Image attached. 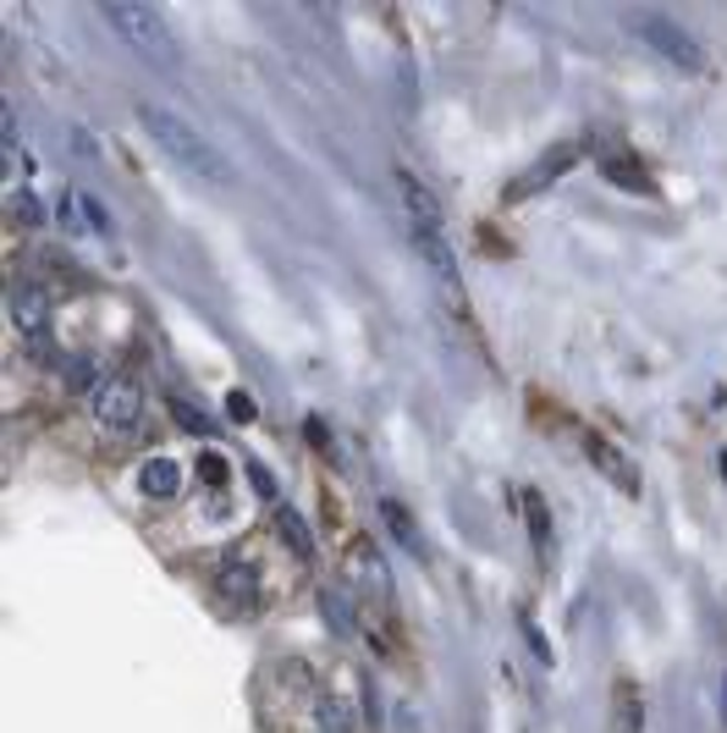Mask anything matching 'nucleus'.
<instances>
[{"label": "nucleus", "mask_w": 727, "mask_h": 733, "mask_svg": "<svg viewBox=\"0 0 727 733\" xmlns=\"http://www.w3.org/2000/svg\"><path fill=\"white\" fill-rule=\"evenodd\" d=\"M138 122H144V133L176 160L182 172H194V177H205V183H232V166L215 154V144H210L194 122H182V116L165 111V105H138Z\"/></svg>", "instance_id": "nucleus-1"}, {"label": "nucleus", "mask_w": 727, "mask_h": 733, "mask_svg": "<svg viewBox=\"0 0 727 733\" xmlns=\"http://www.w3.org/2000/svg\"><path fill=\"white\" fill-rule=\"evenodd\" d=\"M106 23L127 39V50L133 55H144L149 66H160V72H171L176 66V39H171V28L144 7V0H106Z\"/></svg>", "instance_id": "nucleus-2"}, {"label": "nucleus", "mask_w": 727, "mask_h": 733, "mask_svg": "<svg viewBox=\"0 0 727 733\" xmlns=\"http://www.w3.org/2000/svg\"><path fill=\"white\" fill-rule=\"evenodd\" d=\"M623 23H628V34H640V45H651L678 72H705V45L683 23H673L667 12H623Z\"/></svg>", "instance_id": "nucleus-3"}, {"label": "nucleus", "mask_w": 727, "mask_h": 733, "mask_svg": "<svg viewBox=\"0 0 727 733\" xmlns=\"http://www.w3.org/2000/svg\"><path fill=\"white\" fill-rule=\"evenodd\" d=\"M138 414H144V392H138V381L116 375V381H106V386L95 392V420H100L106 431H127V425H138Z\"/></svg>", "instance_id": "nucleus-4"}, {"label": "nucleus", "mask_w": 727, "mask_h": 733, "mask_svg": "<svg viewBox=\"0 0 727 733\" xmlns=\"http://www.w3.org/2000/svg\"><path fill=\"white\" fill-rule=\"evenodd\" d=\"M392 188H397V199H403V210H408V226L441 232V204H435V194L424 188V177H419V172L397 166V172H392Z\"/></svg>", "instance_id": "nucleus-5"}, {"label": "nucleus", "mask_w": 727, "mask_h": 733, "mask_svg": "<svg viewBox=\"0 0 727 733\" xmlns=\"http://www.w3.org/2000/svg\"><path fill=\"white\" fill-rule=\"evenodd\" d=\"M574 160H579V144H552V149H545L540 160H534V166L507 188V199H523V194H540V188H552L568 166H574Z\"/></svg>", "instance_id": "nucleus-6"}, {"label": "nucleus", "mask_w": 727, "mask_h": 733, "mask_svg": "<svg viewBox=\"0 0 727 733\" xmlns=\"http://www.w3.org/2000/svg\"><path fill=\"white\" fill-rule=\"evenodd\" d=\"M601 172L612 177V183H623V188H633V194H651V183H645V166L633 160V149L623 144V138H601Z\"/></svg>", "instance_id": "nucleus-7"}, {"label": "nucleus", "mask_w": 727, "mask_h": 733, "mask_svg": "<svg viewBox=\"0 0 727 733\" xmlns=\"http://www.w3.org/2000/svg\"><path fill=\"white\" fill-rule=\"evenodd\" d=\"M408 232H414V243H419V254L430 260V271H435V276L446 282V293H452V298L464 303V287H458V260H452L446 237H441V232H424V226H408Z\"/></svg>", "instance_id": "nucleus-8"}, {"label": "nucleus", "mask_w": 727, "mask_h": 733, "mask_svg": "<svg viewBox=\"0 0 727 733\" xmlns=\"http://www.w3.org/2000/svg\"><path fill=\"white\" fill-rule=\"evenodd\" d=\"M12 320H17V332L45 337L50 332V293L45 287H17L12 293Z\"/></svg>", "instance_id": "nucleus-9"}, {"label": "nucleus", "mask_w": 727, "mask_h": 733, "mask_svg": "<svg viewBox=\"0 0 727 733\" xmlns=\"http://www.w3.org/2000/svg\"><path fill=\"white\" fill-rule=\"evenodd\" d=\"M584 452H590V463H595V469H601L606 480H617V485H623L628 497H640V469H633V463H628V458H623L617 447H606L601 436H590V442H584Z\"/></svg>", "instance_id": "nucleus-10"}, {"label": "nucleus", "mask_w": 727, "mask_h": 733, "mask_svg": "<svg viewBox=\"0 0 727 733\" xmlns=\"http://www.w3.org/2000/svg\"><path fill=\"white\" fill-rule=\"evenodd\" d=\"M61 215H66V226L72 232H111V215H106V204L100 199H88V194H77V188H66L61 194Z\"/></svg>", "instance_id": "nucleus-11"}, {"label": "nucleus", "mask_w": 727, "mask_h": 733, "mask_svg": "<svg viewBox=\"0 0 727 733\" xmlns=\"http://www.w3.org/2000/svg\"><path fill=\"white\" fill-rule=\"evenodd\" d=\"M523 513H529V541H534V551H540V557H552L557 530H552V513H545V497L534 492V485H523Z\"/></svg>", "instance_id": "nucleus-12"}, {"label": "nucleus", "mask_w": 727, "mask_h": 733, "mask_svg": "<svg viewBox=\"0 0 727 733\" xmlns=\"http://www.w3.org/2000/svg\"><path fill=\"white\" fill-rule=\"evenodd\" d=\"M138 485H144V492L149 497H176L182 492V469H176V458H149L144 469H138Z\"/></svg>", "instance_id": "nucleus-13"}, {"label": "nucleus", "mask_w": 727, "mask_h": 733, "mask_svg": "<svg viewBox=\"0 0 727 733\" xmlns=\"http://www.w3.org/2000/svg\"><path fill=\"white\" fill-rule=\"evenodd\" d=\"M381 524L397 535V546L403 551H414V557H424V541H419V524H414V513L403 508V502H392V497H381Z\"/></svg>", "instance_id": "nucleus-14"}, {"label": "nucleus", "mask_w": 727, "mask_h": 733, "mask_svg": "<svg viewBox=\"0 0 727 733\" xmlns=\"http://www.w3.org/2000/svg\"><path fill=\"white\" fill-rule=\"evenodd\" d=\"M215 580H221V591H226L232 601H254V596H259V574H254L243 557H226Z\"/></svg>", "instance_id": "nucleus-15"}, {"label": "nucleus", "mask_w": 727, "mask_h": 733, "mask_svg": "<svg viewBox=\"0 0 727 733\" xmlns=\"http://www.w3.org/2000/svg\"><path fill=\"white\" fill-rule=\"evenodd\" d=\"M276 524H282V535H287V546H293V551H304V557L315 551V535H309V524H304L293 508H282V513H276Z\"/></svg>", "instance_id": "nucleus-16"}, {"label": "nucleus", "mask_w": 727, "mask_h": 733, "mask_svg": "<svg viewBox=\"0 0 727 733\" xmlns=\"http://www.w3.org/2000/svg\"><path fill=\"white\" fill-rule=\"evenodd\" d=\"M7 215H12L17 226H39V221H45V204H39L34 194H12V199H7Z\"/></svg>", "instance_id": "nucleus-17"}, {"label": "nucleus", "mask_w": 727, "mask_h": 733, "mask_svg": "<svg viewBox=\"0 0 727 733\" xmlns=\"http://www.w3.org/2000/svg\"><path fill=\"white\" fill-rule=\"evenodd\" d=\"M171 414H176L182 425H188V431H199V436L210 431V420H205V414L194 409V402H188V397H171Z\"/></svg>", "instance_id": "nucleus-18"}, {"label": "nucleus", "mask_w": 727, "mask_h": 733, "mask_svg": "<svg viewBox=\"0 0 727 733\" xmlns=\"http://www.w3.org/2000/svg\"><path fill=\"white\" fill-rule=\"evenodd\" d=\"M66 381H72V386H77V392H83V386H95V392H100V386H106V381H100V375H95V364H88V359H72V364H66Z\"/></svg>", "instance_id": "nucleus-19"}, {"label": "nucleus", "mask_w": 727, "mask_h": 733, "mask_svg": "<svg viewBox=\"0 0 727 733\" xmlns=\"http://www.w3.org/2000/svg\"><path fill=\"white\" fill-rule=\"evenodd\" d=\"M518 629H523V639H529V650H534V662H552V645H545V634L534 629V618H518Z\"/></svg>", "instance_id": "nucleus-20"}, {"label": "nucleus", "mask_w": 727, "mask_h": 733, "mask_svg": "<svg viewBox=\"0 0 727 733\" xmlns=\"http://www.w3.org/2000/svg\"><path fill=\"white\" fill-rule=\"evenodd\" d=\"M320 722H325L331 733H347V706H342V700H320Z\"/></svg>", "instance_id": "nucleus-21"}, {"label": "nucleus", "mask_w": 727, "mask_h": 733, "mask_svg": "<svg viewBox=\"0 0 727 733\" xmlns=\"http://www.w3.org/2000/svg\"><path fill=\"white\" fill-rule=\"evenodd\" d=\"M199 469H205V480H210V485H221V480H226V458H221V452H205V458H199Z\"/></svg>", "instance_id": "nucleus-22"}, {"label": "nucleus", "mask_w": 727, "mask_h": 733, "mask_svg": "<svg viewBox=\"0 0 727 733\" xmlns=\"http://www.w3.org/2000/svg\"><path fill=\"white\" fill-rule=\"evenodd\" d=\"M248 480H254V492H259V497H276V480H270V469L248 463Z\"/></svg>", "instance_id": "nucleus-23"}, {"label": "nucleus", "mask_w": 727, "mask_h": 733, "mask_svg": "<svg viewBox=\"0 0 727 733\" xmlns=\"http://www.w3.org/2000/svg\"><path fill=\"white\" fill-rule=\"evenodd\" d=\"M226 414L243 425V420H254V402H248V392H232V402H226Z\"/></svg>", "instance_id": "nucleus-24"}, {"label": "nucleus", "mask_w": 727, "mask_h": 733, "mask_svg": "<svg viewBox=\"0 0 727 733\" xmlns=\"http://www.w3.org/2000/svg\"><path fill=\"white\" fill-rule=\"evenodd\" d=\"M7 177L17 183V177H28V160H23V144L17 149H7Z\"/></svg>", "instance_id": "nucleus-25"}, {"label": "nucleus", "mask_w": 727, "mask_h": 733, "mask_svg": "<svg viewBox=\"0 0 727 733\" xmlns=\"http://www.w3.org/2000/svg\"><path fill=\"white\" fill-rule=\"evenodd\" d=\"M722 722H727V679H722Z\"/></svg>", "instance_id": "nucleus-26"}, {"label": "nucleus", "mask_w": 727, "mask_h": 733, "mask_svg": "<svg viewBox=\"0 0 727 733\" xmlns=\"http://www.w3.org/2000/svg\"><path fill=\"white\" fill-rule=\"evenodd\" d=\"M722 474H727V452H722Z\"/></svg>", "instance_id": "nucleus-27"}]
</instances>
